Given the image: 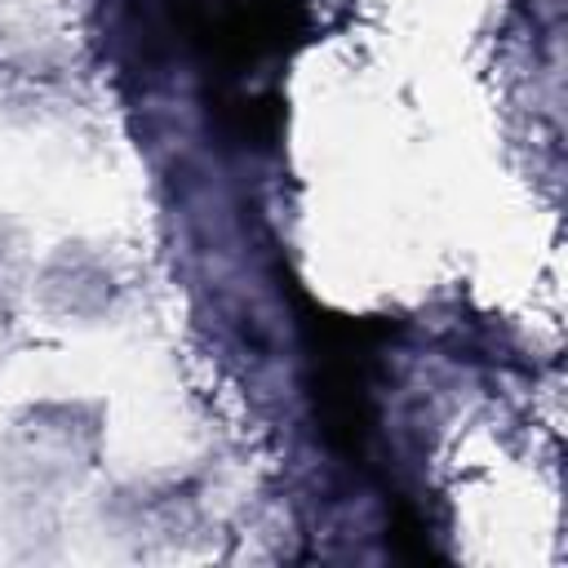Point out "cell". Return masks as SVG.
<instances>
[{
	"label": "cell",
	"mask_w": 568,
	"mask_h": 568,
	"mask_svg": "<svg viewBox=\"0 0 568 568\" xmlns=\"http://www.w3.org/2000/svg\"><path fill=\"white\" fill-rule=\"evenodd\" d=\"M293 306L297 324L306 337V359H311V399H315V422L324 444L346 457L364 462L368 439H373V377H377V355L395 324L386 320H355L315 306L297 284H293Z\"/></svg>",
	"instance_id": "2"
},
{
	"label": "cell",
	"mask_w": 568,
	"mask_h": 568,
	"mask_svg": "<svg viewBox=\"0 0 568 568\" xmlns=\"http://www.w3.org/2000/svg\"><path fill=\"white\" fill-rule=\"evenodd\" d=\"M390 546H395L404 559H417V564L435 559V550H430V541H426V524H422V515H417L413 506H399V510H395V519H390Z\"/></svg>",
	"instance_id": "3"
},
{
	"label": "cell",
	"mask_w": 568,
	"mask_h": 568,
	"mask_svg": "<svg viewBox=\"0 0 568 568\" xmlns=\"http://www.w3.org/2000/svg\"><path fill=\"white\" fill-rule=\"evenodd\" d=\"M182 44L217 75V111L244 142H275L284 102L248 80L288 58L306 31V0H160Z\"/></svg>",
	"instance_id": "1"
}]
</instances>
